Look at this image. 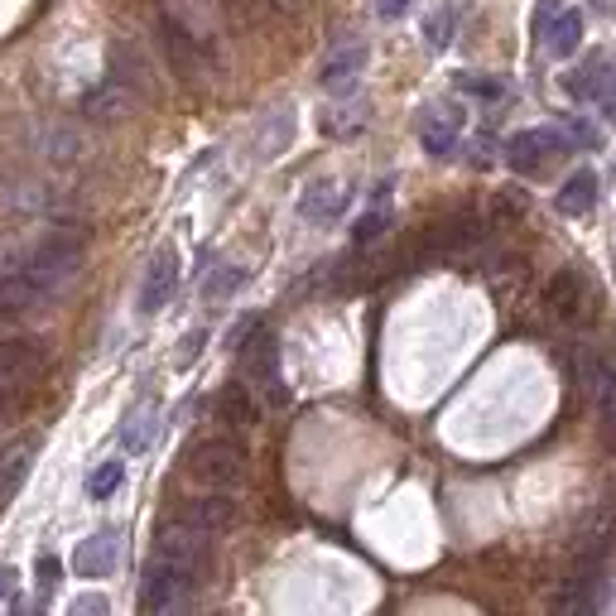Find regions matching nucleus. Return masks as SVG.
Returning <instances> with one entry per match:
<instances>
[{"mask_svg":"<svg viewBox=\"0 0 616 616\" xmlns=\"http://www.w3.org/2000/svg\"><path fill=\"white\" fill-rule=\"evenodd\" d=\"M83 255H87L83 231H59V237L39 241L35 251L20 255V265L10 275H25L35 289L53 294V289H63V285H73V279H77V271H83Z\"/></svg>","mask_w":616,"mask_h":616,"instance_id":"1","label":"nucleus"},{"mask_svg":"<svg viewBox=\"0 0 616 616\" xmlns=\"http://www.w3.org/2000/svg\"><path fill=\"white\" fill-rule=\"evenodd\" d=\"M188 473L208 487H237L246 477V448L237 439H203L188 448Z\"/></svg>","mask_w":616,"mask_h":616,"instance_id":"2","label":"nucleus"},{"mask_svg":"<svg viewBox=\"0 0 616 616\" xmlns=\"http://www.w3.org/2000/svg\"><path fill=\"white\" fill-rule=\"evenodd\" d=\"M160 35H164V49H169V63L184 83H203L212 73V39H203L193 25H184L178 15H164L160 20Z\"/></svg>","mask_w":616,"mask_h":616,"instance_id":"3","label":"nucleus"},{"mask_svg":"<svg viewBox=\"0 0 616 616\" xmlns=\"http://www.w3.org/2000/svg\"><path fill=\"white\" fill-rule=\"evenodd\" d=\"M241 366H246V380H251L255 390H265L271 405H289V386H285V376H279V342L265 328H255L251 338L241 342Z\"/></svg>","mask_w":616,"mask_h":616,"instance_id":"4","label":"nucleus"},{"mask_svg":"<svg viewBox=\"0 0 616 616\" xmlns=\"http://www.w3.org/2000/svg\"><path fill=\"white\" fill-rule=\"evenodd\" d=\"M160 554L184 568L193 582H203L208 564H212V535L198 530V525H188V520H174L160 530Z\"/></svg>","mask_w":616,"mask_h":616,"instance_id":"5","label":"nucleus"},{"mask_svg":"<svg viewBox=\"0 0 616 616\" xmlns=\"http://www.w3.org/2000/svg\"><path fill=\"white\" fill-rule=\"evenodd\" d=\"M193 588V578L184 574L178 564H169V558H154L150 568H144V582H140V612L160 616V612H174L178 602H184V592Z\"/></svg>","mask_w":616,"mask_h":616,"instance_id":"6","label":"nucleus"},{"mask_svg":"<svg viewBox=\"0 0 616 616\" xmlns=\"http://www.w3.org/2000/svg\"><path fill=\"white\" fill-rule=\"evenodd\" d=\"M106 68H111L106 77H116V83L130 87L136 97H154V68H150V59L140 53L136 39H111Z\"/></svg>","mask_w":616,"mask_h":616,"instance_id":"7","label":"nucleus"},{"mask_svg":"<svg viewBox=\"0 0 616 616\" xmlns=\"http://www.w3.org/2000/svg\"><path fill=\"white\" fill-rule=\"evenodd\" d=\"M362 68H366V39H342V43H332V53L323 59L318 83L328 87V92H352Z\"/></svg>","mask_w":616,"mask_h":616,"instance_id":"8","label":"nucleus"},{"mask_svg":"<svg viewBox=\"0 0 616 616\" xmlns=\"http://www.w3.org/2000/svg\"><path fill=\"white\" fill-rule=\"evenodd\" d=\"M0 372L35 386V380L49 372V347L39 338H0Z\"/></svg>","mask_w":616,"mask_h":616,"instance_id":"9","label":"nucleus"},{"mask_svg":"<svg viewBox=\"0 0 616 616\" xmlns=\"http://www.w3.org/2000/svg\"><path fill=\"white\" fill-rule=\"evenodd\" d=\"M178 520L198 525V530H208V535H227L231 525H237V501H231L222 487H212L208 496L184 501V511H178Z\"/></svg>","mask_w":616,"mask_h":616,"instance_id":"10","label":"nucleus"},{"mask_svg":"<svg viewBox=\"0 0 616 616\" xmlns=\"http://www.w3.org/2000/svg\"><path fill=\"white\" fill-rule=\"evenodd\" d=\"M136 102H140V97L130 92V87H121L116 77H102V83L83 97V116L102 121V126H116V121H126L130 111H136Z\"/></svg>","mask_w":616,"mask_h":616,"instance_id":"11","label":"nucleus"},{"mask_svg":"<svg viewBox=\"0 0 616 616\" xmlns=\"http://www.w3.org/2000/svg\"><path fill=\"white\" fill-rule=\"evenodd\" d=\"M558 150H568V140L558 136V130H520V136H511V144H506V160H511V169L535 174L544 160H554Z\"/></svg>","mask_w":616,"mask_h":616,"instance_id":"12","label":"nucleus"},{"mask_svg":"<svg viewBox=\"0 0 616 616\" xmlns=\"http://www.w3.org/2000/svg\"><path fill=\"white\" fill-rule=\"evenodd\" d=\"M178 285V255L164 246V251L150 255V265H144V279H140V313H160L164 304H169Z\"/></svg>","mask_w":616,"mask_h":616,"instance_id":"13","label":"nucleus"},{"mask_svg":"<svg viewBox=\"0 0 616 616\" xmlns=\"http://www.w3.org/2000/svg\"><path fill=\"white\" fill-rule=\"evenodd\" d=\"M121 564V535L116 530H102L92 540H83L73 549V574L77 578H111Z\"/></svg>","mask_w":616,"mask_h":616,"instance_id":"14","label":"nucleus"},{"mask_svg":"<svg viewBox=\"0 0 616 616\" xmlns=\"http://www.w3.org/2000/svg\"><path fill=\"white\" fill-rule=\"evenodd\" d=\"M544 309L554 313L558 323H574L588 313V279H582L574 265L568 271H558L554 279H549V289H544Z\"/></svg>","mask_w":616,"mask_h":616,"instance_id":"15","label":"nucleus"},{"mask_svg":"<svg viewBox=\"0 0 616 616\" xmlns=\"http://www.w3.org/2000/svg\"><path fill=\"white\" fill-rule=\"evenodd\" d=\"M347 188L342 184H332V178H323V184H309V193L299 198V217L304 222H318V227H328L332 217L347 208Z\"/></svg>","mask_w":616,"mask_h":616,"instance_id":"16","label":"nucleus"},{"mask_svg":"<svg viewBox=\"0 0 616 616\" xmlns=\"http://www.w3.org/2000/svg\"><path fill=\"white\" fill-rule=\"evenodd\" d=\"M582 380H588L592 405L616 424V362L612 356H588V362H582Z\"/></svg>","mask_w":616,"mask_h":616,"instance_id":"17","label":"nucleus"},{"mask_svg":"<svg viewBox=\"0 0 616 616\" xmlns=\"http://www.w3.org/2000/svg\"><path fill=\"white\" fill-rule=\"evenodd\" d=\"M473 246H481V222L477 212H457V217H448L443 227H433V251H473Z\"/></svg>","mask_w":616,"mask_h":616,"instance_id":"18","label":"nucleus"},{"mask_svg":"<svg viewBox=\"0 0 616 616\" xmlns=\"http://www.w3.org/2000/svg\"><path fill=\"white\" fill-rule=\"evenodd\" d=\"M592 203H598V174H592V169H578L564 184V193L554 198V208L564 212V217H588Z\"/></svg>","mask_w":616,"mask_h":616,"instance_id":"19","label":"nucleus"},{"mask_svg":"<svg viewBox=\"0 0 616 616\" xmlns=\"http://www.w3.org/2000/svg\"><path fill=\"white\" fill-rule=\"evenodd\" d=\"M217 414H222V424H231V429H255L261 410H255L251 386H227V390H222V395H217Z\"/></svg>","mask_w":616,"mask_h":616,"instance_id":"20","label":"nucleus"},{"mask_svg":"<svg viewBox=\"0 0 616 616\" xmlns=\"http://www.w3.org/2000/svg\"><path fill=\"white\" fill-rule=\"evenodd\" d=\"M424 150L433 154V160H448V154L457 150V116H443V111H424Z\"/></svg>","mask_w":616,"mask_h":616,"instance_id":"21","label":"nucleus"},{"mask_svg":"<svg viewBox=\"0 0 616 616\" xmlns=\"http://www.w3.org/2000/svg\"><path fill=\"white\" fill-rule=\"evenodd\" d=\"M43 154H49L53 164H83V154H87V140L77 136L73 126H49L43 130Z\"/></svg>","mask_w":616,"mask_h":616,"instance_id":"22","label":"nucleus"},{"mask_svg":"<svg viewBox=\"0 0 616 616\" xmlns=\"http://www.w3.org/2000/svg\"><path fill=\"white\" fill-rule=\"evenodd\" d=\"M289 136H294V116H289V111H275V116L265 121V130L255 136V160H275L289 144Z\"/></svg>","mask_w":616,"mask_h":616,"instance_id":"23","label":"nucleus"},{"mask_svg":"<svg viewBox=\"0 0 616 616\" xmlns=\"http://www.w3.org/2000/svg\"><path fill=\"white\" fill-rule=\"evenodd\" d=\"M29 457H35V443H15L5 457H0V501H10V496H15L20 477L29 473Z\"/></svg>","mask_w":616,"mask_h":616,"instance_id":"24","label":"nucleus"},{"mask_svg":"<svg viewBox=\"0 0 616 616\" xmlns=\"http://www.w3.org/2000/svg\"><path fill=\"white\" fill-rule=\"evenodd\" d=\"M578 39H582V15L578 10H564V15L554 20V29H549V53H554V59H568V53L578 49Z\"/></svg>","mask_w":616,"mask_h":616,"instance_id":"25","label":"nucleus"},{"mask_svg":"<svg viewBox=\"0 0 616 616\" xmlns=\"http://www.w3.org/2000/svg\"><path fill=\"white\" fill-rule=\"evenodd\" d=\"M121 443H126V453H140V448L154 443V405H140L130 414L126 429H121Z\"/></svg>","mask_w":616,"mask_h":616,"instance_id":"26","label":"nucleus"},{"mask_svg":"<svg viewBox=\"0 0 616 616\" xmlns=\"http://www.w3.org/2000/svg\"><path fill=\"white\" fill-rule=\"evenodd\" d=\"M241 285H246V271H241V265H222L217 275H208V285H203V304H222V299H231Z\"/></svg>","mask_w":616,"mask_h":616,"instance_id":"27","label":"nucleus"},{"mask_svg":"<svg viewBox=\"0 0 616 616\" xmlns=\"http://www.w3.org/2000/svg\"><path fill=\"white\" fill-rule=\"evenodd\" d=\"M126 481V463H102L92 477H87V496L92 501H106V496H116V487Z\"/></svg>","mask_w":616,"mask_h":616,"instance_id":"28","label":"nucleus"},{"mask_svg":"<svg viewBox=\"0 0 616 616\" xmlns=\"http://www.w3.org/2000/svg\"><path fill=\"white\" fill-rule=\"evenodd\" d=\"M568 92L588 97V102H602V92H607V73H602V63H592V68H582V73L568 77Z\"/></svg>","mask_w":616,"mask_h":616,"instance_id":"29","label":"nucleus"},{"mask_svg":"<svg viewBox=\"0 0 616 616\" xmlns=\"http://www.w3.org/2000/svg\"><path fill=\"white\" fill-rule=\"evenodd\" d=\"M386 227H390V212L386 208H372L362 222H356L352 237H356V246H376L380 237H386Z\"/></svg>","mask_w":616,"mask_h":616,"instance_id":"30","label":"nucleus"},{"mask_svg":"<svg viewBox=\"0 0 616 616\" xmlns=\"http://www.w3.org/2000/svg\"><path fill=\"white\" fill-rule=\"evenodd\" d=\"M457 87H463L467 97H481V102H496V97L506 92L501 83H491V77H477V73H463V77H457Z\"/></svg>","mask_w":616,"mask_h":616,"instance_id":"31","label":"nucleus"},{"mask_svg":"<svg viewBox=\"0 0 616 616\" xmlns=\"http://www.w3.org/2000/svg\"><path fill=\"white\" fill-rule=\"evenodd\" d=\"M362 111H332V116H323V130H328V136H352V130H362Z\"/></svg>","mask_w":616,"mask_h":616,"instance_id":"32","label":"nucleus"},{"mask_svg":"<svg viewBox=\"0 0 616 616\" xmlns=\"http://www.w3.org/2000/svg\"><path fill=\"white\" fill-rule=\"evenodd\" d=\"M568 140L582 144V150H598V144H602V130H598V126H588L582 116H568Z\"/></svg>","mask_w":616,"mask_h":616,"instance_id":"33","label":"nucleus"},{"mask_svg":"<svg viewBox=\"0 0 616 616\" xmlns=\"http://www.w3.org/2000/svg\"><path fill=\"white\" fill-rule=\"evenodd\" d=\"M68 612L73 616H106V598H102V592H87V598L68 602Z\"/></svg>","mask_w":616,"mask_h":616,"instance_id":"34","label":"nucleus"},{"mask_svg":"<svg viewBox=\"0 0 616 616\" xmlns=\"http://www.w3.org/2000/svg\"><path fill=\"white\" fill-rule=\"evenodd\" d=\"M231 5V15L241 20V25H255V20L265 15V0H227Z\"/></svg>","mask_w":616,"mask_h":616,"instance_id":"35","label":"nucleus"},{"mask_svg":"<svg viewBox=\"0 0 616 616\" xmlns=\"http://www.w3.org/2000/svg\"><path fill=\"white\" fill-rule=\"evenodd\" d=\"M35 574H39V588H43V592H49V588H53V582H59V578H63V564H59V558H53V554H43V558H39V568H35Z\"/></svg>","mask_w":616,"mask_h":616,"instance_id":"36","label":"nucleus"},{"mask_svg":"<svg viewBox=\"0 0 616 616\" xmlns=\"http://www.w3.org/2000/svg\"><path fill=\"white\" fill-rule=\"evenodd\" d=\"M448 29H453V15L443 10V15L429 25V43H433V49H443V43H448Z\"/></svg>","mask_w":616,"mask_h":616,"instance_id":"37","label":"nucleus"},{"mask_svg":"<svg viewBox=\"0 0 616 616\" xmlns=\"http://www.w3.org/2000/svg\"><path fill=\"white\" fill-rule=\"evenodd\" d=\"M410 10V0H376V15L380 20H400Z\"/></svg>","mask_w":616,"mask_h":616,"instance_id":"38","label":"nucleus"},{"mask_svg":"<svg viewBox=\"0 0 616 616\" xmlns=\"http://www.w3.org/2000/svg\"><path fill=\"white\" fill-rule=\"evenodd\" d=\"M271 10H279V15H299V10L309 5V0H265Z\"/></svg>","mask_w":616,"mask_h":616,"instance_id":"39","label":"nucleus"},{"mask_svg":"<svg viewBox=\"0 0 616 616\" xmlns=\"http://www.w3.org/2000/svg\"><path fill=\"white\" fill-rule=\"evenodd\" d=\"M554 10H558V0H544V5H540V15H535V29H540V35H544V25H549V15H554Z\"/></svg>","mask_w":616,"mask_h":616,"instance_id":"40","label":"nucleus"},{"mask_svg":"<svg viewBox=\"0 0 616 616\" xmlns=\"http://www.w3.org/2000/svg\"><path fill=\"white\" fill-rule=\"evenodd\" d=\"M10 588H15V568H0V602L10 598Z\"/></svg>","mask_w":616,"mask_h":616,"instance_id":"41","label":"nucleus"}]
</instances>
